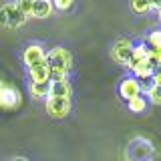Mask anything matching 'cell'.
Segmentation results:
<instances>
[{
	"label": "cell",
	"mask_w": 161,
	"mask_h": 161,
	"mask_svg": "<svg viewBox=\"0 0 161 161\" xmlns=\"http://www.w3.org/2000/svg\"><path fill=\"white\" fill-rule=\"evenodd\" d=\"M47 60L50 67V80H70L75 60L73 53L64 47H53L47 50Z\"/></svg>",
	"instance_id": "1"
},
{
	"label": "cell",
	"mask_w": 161,
	"mask_h": 161,
	"mask_svg": "<svg viewBox=\"0 0 161 161\" xmlns=\"http://www.w3.org/2000/svg\"><path fill=\"white\" fill-rule=\"evenodd\" d=\"M22 105V95L20 91L10 83L0 80V109L4 111H14Z\"/></svg>",
	"instance_id": "2"
},
{
	"label": "cell",
	"mask_w": 161,
	"mask_h": 161,
	"mask_svg": "<svg viewBox=\"0 0 161 161\" xmlns=\"http://www.w3.org/2000/svg\"><path fill=\"white\" fill-rule=\"evenodd\" d=\"M44 109H47L50 119H67L73 111V101L69 99H54V97H47L44 99Z\"/></svg>",
	"instance_id": "3"
},
{
	"label": "cell",
	"mask_w": 161,
	"mask_h": 161,
	"mask_svg": "<svg viewBox=\"0 0 161 161\" xmlns=\"http://www.w3.org/2000/svg\"><path fill=\"white\" fill-rule=\"evenodd\" d=\"M26 20L28 18L16 8L14 2H8V4H4V6L0 8V24L6 26V28H20Z\"/></svg>",
	"instance_id": "4"
},
{
	"label": "cell",
	"mask_w": 161,
	"mask_h": 161,
	"mask_svg": "<svg viewBox=\"0 0 161 161\" xmlns=\"http://www.w3.org/2000/svg\"><path fill=\"white\" fill-rule=\"evenodd\" d=\"M133 40L131 38H117L113 42V48H111V58L115 60L117 64L127 69L129 57H131V50H133Z\"/></svg>",
	"instance_id": "5"
},
{
	"label": "cell",
	"mask_w": 161,
	"mask_h": 161,
	"mask_svg": "<svg viewBox=\"0 0 161 161\" xmlns=\"http://www.w3.org/2000/svg\"><path fill=\"white\" fill-rule=\"evenodd\" d=\"M20 58H22V64H24V67L30 69L32 64H36V63H40V60L47 58V48H44L42 42H30V44L24 47Z\"/></svg>",
	"instance_id": "6"
},
{
	"label": "cell",
	"mask_w": 161,
	"mask_h": 161,
	"mask_svg": "<svg viewBox=\"0 0 161 161\" xmlns=\"http://www.w3.org/2000/svg\"><path fill=\"white\" fill-rule=\"evenodd\" d=\"M117 93H119V97L123 99L125 103H129L131 99H135V97H139V95H141V83L135 77L127 75V77H123V79L119 80Z\"/></svg>",
	"instance_id": "7"
},
{
	"label": "cell",
	"mask_w": 161,
	"mask_h": 161,
	"mask_svg": "<svg viewBox=\"0 0 161 161\" xmlns=\"http://www.w3.org/2000/svg\"><path fill=\"white\" fill-rule=\"evenodd\" d=\"M28 75V83H48L50 80V67H48V60H40V63L32 64L30 69H26Z\"/></svg>",
	"instance_id": "8"
},
{
	"label": "cell",
	"mask_w": 161,
	"mask_h": 161,
	"mask_svg": "<svg viewBox=\"0 0 161 161\" xmlns=\"http://www.w3.org/2000/svg\"><path fill=\"white\" fill-rule=\"evenodd\" d=\"M48 97L73 101V85H70V80H50Z\"/></svg>",
	"instance_id": "9"
},
{
	"label": "cell",
	"mask_w": 161,
	"mask_h": 161,
	"mask_svg": "<svg viewBox=\"0 0 161 161\" xmlns=\"http://www.w3.org/2000/svg\"><path fill=\"white\" fill-rule=\"evenodd\" d=\"M54 14V8L50 4V0H32V10H30V18L44 20L50 18Z\"/></svg>",
	"instance_id": "10"
},
{
	"label": "cell",
	"mask_w": 161,
	"mask_h": 161,
	"mask_svg": "<svg viewBox=\"0 0 161 161\" xmlns=\"http://www.w3.org/2000/svg\"><path fill=\"white\" fill-rule=\"evenodd\" d=\"M48 89H50V80L48 83H28V95L34 101H44L48 97Z\"/></svg>",
	"instance_id": "11"
},
{
	"label": "cell",
	"mask_w": 161,
	"mask_h": 161,
	"mask_svg": "<svg viewBox=\"0 0 161 161\" xmlns=\"http://www.w3.org/2000/svg\"><path fill=\"white\" fill-rule=\"evenodd\" d=\"M147 47H145L143 42L141 44H133V50H131V57H129V63H127V69L131 70L135 67V64H139L141 60H145L147 58Z\"/></svg>",
	"instance_id": "12"
},
{
	"label": "cell",
	"mask_w": 161,
	"mask_h": 161,
	"mask_svg": "<svg viewBox=\"0 0 161 161\" xmlns=\"http://www.w3.org/2000/svg\"><path fill=\"white\" fill-rule=\"evenodd\" d=\"M129 4H131V10L135 14H149L153 0H129Z\"/></svg>",
	"instance_id": "13"
},
{
	"label": "cell",
	"mask_w": 161,
	"mask_h": 161,
	"mask_svg": "<svg viewBox=\"0 0 161 161\" xmlns=\"http://www.w3.org/2000/svg\"><path fill=\"white\" fill-rule=\"evenodd\" d=\"M161 30H157V28H155V30H151V32H149V36L147 38H145V47H147V48H151V50H161Z\"/></svg>",
	"instance_id": "14"
},
{
	"label": "cell",
	"mask_w": 161,
	"mask_h": 161,
	"mask_svg": "<svg viewBox=\"0 0 161 161\" xmlns=\"http://www.w3.org/2000/svg\"><path fill=\"white\" fill-rule=\"evenodd\" d=\"M147 101H145L143 95H139V97H135V99H131L129 103H127V107L131 113H145V109H147Z\"/></svg>",
	"instance_id": "15"
},
{
	"label": "cell",
	"mask_w": 161,
	"mask_h": 161,
	"mask_svg": "<svg viewBox=\"0 0 161 161\" xmlns=\"http://www.w3.org/2000/svg\"><path fill=\"white\" fill-rule=\"evenodd\" d=\"M54 12H70L77 4V0H50Z\"/></svg>",
	"instance_id": "16"
},
{
	"label": "cell",
	"mask_w": 161,
	"mask_h": 161,
	"mask_svg": "<svg viewBox=\"0 0 161 161\" xmlns=\"http://www.w3.org/2000/svg\"><path fill=\"white\" fill-rule=\"evenodd\" d=\"M151 80V87H161V75H159V70H155V73H153V77H151L149 79Z\"/></svg>",
	"instance_id": "17"
},
{
	"label": "cell",
	"mask_w": 161,
	"mask_h": 161,
	"mask_svg": "<svg viewBox=\"0 0 161 161\" xmlns=\"http://www.w3.org/2000/svg\"><path fill=\"white\" fill-rule=\"evenodd\" d=\"M10 161H30V159H26V157H12Z\"/></svg>",
	"instance_id": "18"
}]
</instances>
